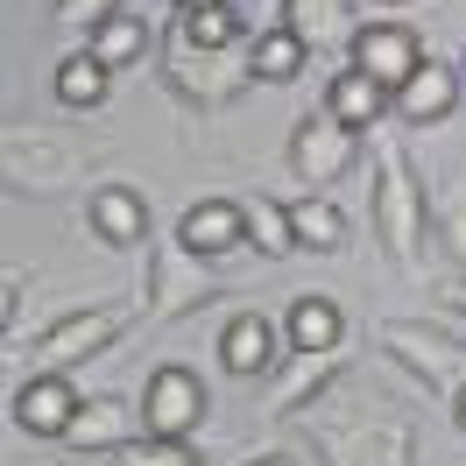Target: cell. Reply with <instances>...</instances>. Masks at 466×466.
<instances>
[{
	"instance_id": "17",
	"label": "cell",
	"mask_w": 466,
	"mask_h": 466,
	"mask_svg": "<svg viewBox=\"0 0 466 466\" xmlns=\"http://www.w3.org/2000/svg\"><path fill=\"white\" fill-rule=\"evenodd\" d=\"M347 368V353L332 347V353H297L290 368L276 375V389H268V417H290V410H304V403H319L325 396V381Z\"/></svg>"
},
{
	"instance_id": "29",
	"label": "cell",
	"mask_w": 466,
	"mask_h": 466,
	"mask_svg": "<svg viewBox=\"0 0 466 466\" xmlns=\"http://www.w3.org/2000/svg\"><path fill=\"white\" fill-rule=\"evenodd\" d=\"M114 7H127V0H57V22L64 29H92V22H106Z\"/></svg>"
},
{
	"instance_id": "12",
	"label": "cell",
	"mask_w": 466,
	"mask_h": 466,
	"mask_svg": "<svg viewBox=\"0 0 466 466\" xmlns=\"http://www.w3.org/2000/svg\"><path fill=\"white\" fill-rule=\"evenodd\" d=\"M219 368H227L233 381H255L276 368V325L262 319V311H240V319H227V332H219Z\"/></svg>"
},
{
	"instance_id": "36",
	"label": "cell",
	"mask_w": 466,
	"mask_h": 466,
	"mask_svg": "<svg viewBox=\"0 0 466 466\" xmlns=\"http://www.w3.org/2000/svg\"><path fill=\"white\" fill-rule=\"evenodd\" d=\"M460 78H466V57H460Z\"/></svg>"
},
{
	"instance_id": "31",
	"label": "cell",
	"mask_w": 466,
	"mask_h": 466,
	"mask_svg": "<svg viewBox=\"0 0 466 466\" xmlns=\"http://www.w3.org/2000/svg\"><path fill=\"white\" fill-rule=\"evenodd\" d=\"M445 304H452V311H466V276H460V283H445Z\"/></svg>"
},
{
	"instance_id": "7",
	"label": "cell",
	"mask_w": 466,
	"mask_h": 466,
	"mask_svg": "<svg viewBox=\"0 0 466 466\" xmlns=\"http://www.w3.org/2000/svg\"><path fill=\"white\" fill-rule=\"evenodd\" d=\"M219 297V283L205 276V255H191L184 240L156 248V297H148V319H191Z\"/></svg>"
},
{
	"instance_id": "5",
	"label": "cell",
	"mask_w": 466,
	"mask_h": 466,
	"mask_svg": "<svg viewBox=\"0 0 466 466\" xmlns=\"http://www.w3.org/2000/svg\"><path fill=\"white\" fill-rule=\"evenodd\" d=\"M353 163H360V135H353L347 120H332L325 106L297 120V135H290V170L304 177L311 191H325V184L353 177Z\"/></svg>"
},
{
	"instance_id": "6",
	"label": "cell",
	"mask_w": 466,
	"mask_h": 466,
	"mask_svg": "<svg viewBox=\"0 0 466 466\" xmlns=\"http://www.w3.org/2000/svg\"><path fill=\"white\" fill-rule=\"evenodd\" d=\"M205 403H212V396H205V381L191 375V368H156V375H148V389H142V431L148 438H191L205 424Z\"/></svg>"
},
{
	"instance_id": "1",
	"label": "cell",
	"mask_w": 466,
	"mask_h": 466,
	"mask_svg": "<svg viewBox=\"0 0 466 466\" xmlns=\"http://www.w3.org/2000/svg\"><path fill=\"white\" fill-rule=\"evenodd\" d=\"M375 233L403 268H424V177L396 135H375Z\"/></svg>"
},
{
	"instance_id": "35",
	"label": "cell",
	"mask_w": 466,
	"mask_h": 466,
	"mask_svg": "<svg viewBox=\"0 0 466 466\" xmlns=\"http://www.w3.org/2000/svg\"><path fill=\"white\" fill-rule=\"evenodd\" d=\"M381 7H403V0H381Z\"/></svg>"
},
{
	"instance_id": "22",
	"label": "cell",
	"mask_w": 466,
	"mask_h": 466,
	"mask_svg": "<svg viewBox=\"0 0 466 466\" xmlns=\"http://www.w3.org/2000/svg\"><path fill=\"white\" fill-rule=\"evenodd\" d=\"M290 233H297V248H311V255H339L347 248V212L325 198V191H304L290 205Z\"/></svg>"
},
{
	"instance_id": "28",
	"label": "cell",
	"mask_w": 466,
	"mask_h": 466,
	"mask_svg": "<svg viewBox=\"0 0 466 466\" xmlns=\"http://www.w3.org/2000/svg\"><path fill=\"white\" fill-rule=\"evenodd\" d=\"M438 240H445V255L466 268V191L445 198V212H438Z\"/></svg>"
},
{
	"instance_id": "32",
	"label": "cell",
	"mask_w": 466,
	"mask_h": 466,
	"mask_svg": "<svg viewBox=\"0 0 466 466\" xmlns=\"http://www.w3.org/2000/svg\"><path fill=\"white\" fill-rule=\"evenodd\" d=\"M452 424H460V431H466V389H460V396H452Z\"/></svg>"
},
{
	"instance_id": "25",
	"label": "cell",
	"mask_w": 466,
	"mask_h": 466,
	"mask_svg": "<svg viewBox=\"0 0 466 466\" xmlns=\"http://www.w3.org/2000/svg\"><path fill=\"white\" fill-rule=\"evenodd\" d=\"M106 86H114V71L92 57V50H78V57L57 64V99H64V106H86V114H92V106L106 99Z\"/></svg>"
},
{
	"instance_id": "4",
	"label": "cell",
	"mask_w": 466,
	"mask_h": 466,
	"mask_svg": "<svg viewBox=\"0 0 466 466\" xmlns=\"http://www.w3.org/2000/svg\"><path fill=\"white\" fill-rule=\"evenodd\" d=\"M135 325V304H92V311H71V319H57L43 339H35V368H78V360H92V353H106Z\"/></svg>"
},
{
	"instance_id": "13",
	"label": "cell",
	"mask_w": 466,
	"mask_h": 466,
	"mask_svg": "<svg viewBox=\"0 0 466 466\" xmlns=\"http://www.w3.org/2000/svg\"><path fill=\"white\" fill-rule=\"evenodd\" d=\"M135 438H148V431H135V403L127 396H86L78 424H71L78 452H127Z\"/></svg>"
},
{
	"instance_id": "16",
	"label": "cell",
	"mask_w": 466,
	"mask_h": 466,
	"mask_svg": "<svg viewBox=\"0 0 466 466\" xmlns=\"http://www.w3.org/2000/svg\"><path fill=\"white\" fill-rule=\"evenodd\" d=\"M86 212H92V233H99L106 248H142L148 240V205H142V191H127V184H99Z\"/></svg>"
},
{
	"instance_id": "30",
	"label": "cell",
	"mask_w": 466,
	"mask_h": 466,
	"mask_svg": "<svg viewBox=\"0 0 466 466\" xmlns=\"http://www.w3.org/2000/svg\"><path fill=\"white\" fill-rule=\"evenodd\" d=\"M15 311H22V268H7V283H0V325L15 332Z\"/></svg>"
},
{
	"instance_id": "33",
	"label": "cell",
	"mask_w": 466,
	"mask_h": 466,
	"mask_svg": "<svg viewBox=\"0 0 466 466\" xmlns=\"http://www.w3.org/2000/svg\"><path fill=\"white\" fill-rule=\"evenodd\" d=\"M248 466H297V460H283V452H262V460H248Z\"/></svg>"
},
{
	"instance_id": "21",
	"label": "cell",
	"mask_w": 466,
	"mask_h": 466,
	"mask_svg": "<svg viewBox=\"0 0 466 466\" xmlns=\"http://www.w3.org/2000/svg\"><path fill=\"white\" fill-rule=\"evenodd\" d=\"M283 332H290L297 353H332V347H339V332H347V319H339V304H332V297H290Z\"/></svg>"
},
{
	"instance_id": "27",
	"label": "cell",
	"mask_w": 466,
	"mask_h": 466,
	"mask_svg": "<svg viewBox=\"0 0 466 466\" xmlns=\"http://www.w3.org/2000/svg\"><path fill=\"white\" fill-rule=\"evenodd\" d=\"M114 466H205L184 438H135L127 452H114Z\"/></svg>"
},
{
	"instance_id": "9",
	"label": "cell",
	"mask_w": 466,
	"mask_h": 466,
	"mask_svg": "<svg viewBox=\"0 0 466 466\" xmlns=\"http://www.w3.org/2000/svg\"><path fill=\"white\" fill-rule=\"evenodd\" d=\"M15 424L29 438H71V424H78V410H86V396L71 389V381L57 375V368H35L22 389H15Z\"/></svg>"
},
{
	"instance_id": "26",
	"label": "cell",
	"mask_w": 466,
	"mask_h": 466,
	"mask_svg": "<svg viewBox=\"0 0 466 466\" xmlns=\"http://www.w3.org/2000/svg\"><path fill=\"white\" fill-rule=\"evenodd\" d=\"M248 240L262 248V255H297V233H290V205H276V198H255L248 205Z\"/></svg>"
},
{
	"instance_id": "18",
	"label": "cell",
	"mask_w": 466,
	"mask_h": 466,
	"mask_svg": "<svg viewBox=\"0 0 466 466\" xmlns=\"http://www.w3.org/2000/svg\"><path fill=\"white\" fill-rule=\"evenodd\" d=\"M325 114L347 120L353 135H368L375 120H389V92H381L360 64H347V71H332V86H325Z\"/></svg>"
},
{
	"instance_id": "34",
	"label": "cell",
	"mask_w": 466,
	"mask_h": 466,
	"mask_svg": "<svg viewBox=\"0 0 466 466\" xmlns=\"http://www.w3.org/2000/svg\"><path fill=\"white\" fill-rule=\"evenodd\" d=\"M170 7H177V15H184V7H198V0H170Z\"/></svg>"
},
{
	"instance_id": "20",
	"label": "cell",
	"mask_w": 466,
	"mask_h": 466,
	"mask_svg": "<svg viewBox=\"0 0 466 466\" xmlns=\"http://www.w3.org/2000/svg\"><path fill=\"white\" fill-rule=\"evenodd\" d=\"M86 50L106 64V71L142 64L148 57V15H142V7H114L106 22H92V29H86Z\"/></svg>"
},
{
	"instance_id": "3",
	"label": "cell",
	"mask_w": 466,
	"mask_h": 466,
	"mask_svg": "<svg viewBox=\"0 0 466 466\" xmlns=\"http://www.w3.org/2000/svg\"><path fill=\"white\" fill-rule=\"evenodd\" d=\"M227 50H191L184 35L170 43V64H163V78H170L177 99H191L198 114H212V106H233L240 92L255 86V64H219Z\"/></svg>"
},
{
	"instance_id": "10",
	"label": "cell",
	"mask_w": 466,
	"mask_h": 466,
	"mask_svg": "<svg viewBox=\"0 0 466 466\" xmlns=\"http://www.w3.org/2000/svg\"><path fill=\"white\" fill-rule=\"evenodd\" d=\"M0 156H7V191H35V198H43V191H57L64 177H78V156H71V148L43 142V135H22V127L0 142Z\"/></svg>"
},
{
	"instance_id": "14",
	"label": "cell",
	"mask_w": 466,
	"mask_h": 466,
	"mask_svg": "<svg viewBox=\"0 0 466 466\" xmlns=\"http://www.w3.org/2000/svg\"><path fill=\"white\" fill-rule=\"evenodd\" d=\"M283 29L304 50H353V7L347 0H283Z\"/></svg>"
},
{
	"instance_id": "19",
	"label": "cell",
	"mask_w": 466,
	"mask_h": 466,
	"mask_svg": "<svg viewBox=\"0 0 466 466\" xmlns=\"http://www.w3.org/2000/svg\"><path fill=\"white\" fill-rule=\"evenodd\" d=\"M460 86H466V78L452 71V64L424 57V64H417V78L396 92V114H403V120H424V127H431V120H445L452 106H460Z\"/></svg>"
},
{
	"instance_id": "11",
	"label": "cell",
	"mask_w": 466,
	"mask_h": 466,
	"mask_svg": "<svg viewBox=\"0 0 466 466\" xmlns=\"http://www.w3.org/2000/svg\"><path fill=\"white\" fill-rule=\"evenodd\" d=\"M177 240L191 248V255H233L240 240H248V205H233V198H198L184 219H177Z\"/></svg>"
},
{
	"instance_id": "2",
	"label": "cell",
	"mask_w": 466,
	"mask_h": 466,
	"mask_svg": "<svg viewBox=\"0 0 466 466\" xmlns=\"http://www.w3.org/2000/svg\"><path fill=\"white\" fill-rule=\"evenodd\" d=\"M381 347L396 353L424 389H438V396H460L466 389V347H452L424 319H381Z\"/></svg>"
},
{
	"instance_id": "23",
	"label": "cell",
	"mask_w": 466,
	"mask_h": 466,
	"mask_svg": "<svg viewBox=\"0 0 466 466\" xmlns=\"http://www.w3.org/2000/svg\"><path fill=\"white\" fill-rule=\"evenodd\" d=\"M177 35H184L191 50H233V43L248 35V22H240L233 0H198V7L177 15Z\"/></svg>"
},
{
	"instance_id": "24",
	"label": "cell",
	"mask_w": 466,
	"mask_h": 466,
	"mask_svg": "<svg viewBox=\"0 0 466 466\" xmlns=\"http://www.w3.org/2000/svg\"><path fill=\"white\" fill-rule=\"evenodd\" d=\"M248 64H255V78H262V86H290L297 71L311 64V50H304L290 29H268V35L248 43Z\"/></svg>"
},
{
	"instance_id": "15",
	"label": "cell",
	"mask_w": 466,
	"mask_h": 466,
	"mask_svg": "<svg viewBox=\"0 0 466 466\" xmlns=\"http://www.w3.org/2000/svg\"><path fill=\"white\" fill-rule=\"evenodd\" d=\"M410 460H417L410 424H360V431L332 438V466H410Z\"/></svg>"
},
{
	"instance_id": "8",
	"label": "cell",
	"mask_w": 466,
	"mask_h": 466,
	"mask_svg": "<svg viewBox=\"0 0 466 466\" xmlns=\"http://www.w3.org/2000/svg\"><path fill=\"white\" fill-rule=\"evenodd\" d=\"M353 64H360V71L396 99V92L417 78L424 43H417V29H403V22H368V29H353Z\"/></svg>"
}]
</instances>
